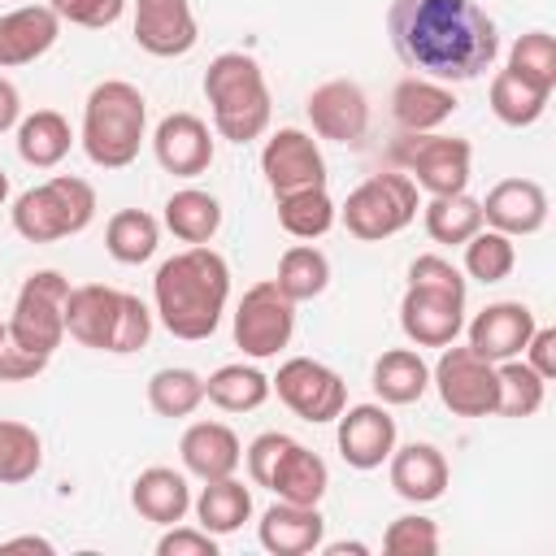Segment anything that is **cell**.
I'll return each mask as SVG.
<instances>
[{
  "label": "cell",
  "instance_id": "obj_1",
  "mask_svg": "<svg viewBox=\"0 0 556 556\" xmlns=\"http://www.w3.org/2000/svg\"><path fill=\"white\" fill-rule=\"evenodd\" d=\"M387 35L395 56L434 83H469L500 52L495 22L473 0H391Z\"/></svg>",
  "mask_w": 556,
  "mask_h": 556
},
{
  "label": "cell",
  "instance_id": "obj_2",
  "mask_svg": "<svg viewBox=\"0 0 556 556\" xmlns=\"http://www.w3.org/2000/svg\"><path fill=\"white\" fill-rule=\"evenodd\" d=\"M226 300H230V265L208 243H191L174 252L169 261H161L152 278V304L161 326L187 343H200L217 330Z\"/></svg>",
  "mask_w": 556,
  "mask_h": 556
},
{
  "label": "cell",
  "instance_id": "obj_3",
  "mask_svg": "<svg viewBox=\"0 0 556 556\" xmlns=\"http://www.w3.org/2000/svg\"><path fill=\"white\" fill-rule=\"evenodd\" d=\"M400 326L417 348H447L465 330V278L447 256H417L400 300Z\"/></svg>",
  "mask_w": 556,
  "mask_h": 556
},
{
  "label": "cell",
  "instance_id": "obj_4",
  "mask_svg": "<svg viewBox=\"0 0 556 556\" xmlns=\"http://www.w3.org/2000/svg\"><path fill=\"white\" fill-rule=\"evenodd\" d=\"M65 334L96 352H139L152 334V313L139 295L117 291L109 282H83L70 287L65 300Z\"/></svg>",
  "mask_w": 556,
  "mask_h": 556
},
{
  "label": "cell",
  "instance_id": "obj_5",
  "mask_svg": "<svg viewBox=\"0 0 556 556\" xmlns=\"http://www.w3.org/2000/svg\"><path fill=\"white\" fill-rule=\"evenodd\" d=\"M204 100L213 109V130L230 143H252L269 130V83L248 52H222L204 70Z\"/></svg>",
  "mask_w": 556,
  "mask_h": 556
},
{
  "label": "cell",
  "instance_id": "obj_6",
  "mask_svg": "<svg viewBox=\"0 0 556 556\" xmlns=\"http://www.w3.org/2000/svg\"><path fill=\"white\" fill-rule=\"evenodd\" d=\"M148 130V100L126 78H104L83 104V152L100 169H126Z\"/></svg>",
  "mask_w": 556,
  "mask_h": 556
},
{
  "label": "cell",
  "instance_id": "obj_7",
  "mask_svg": "<svg viewBox=\"0 0 556 556\" xmlns=\"http://www.w3.org/2000/svg\"><path fill=\"white\" fill-rule=\"evenodd\" d=\"M96 217V187L74 174H56L13 200V230L26 243H56L83 235Z\"/></svg>",
  "mask_w": 556,
  "mask_h": 556
},
{
  "label": "cell",
  "instance_id": "obj_8",
  "mask_svg": "<svg viewBox=\"0 0 556 556\" xmlns=\"http://www.w3.org/2000/svg\"><path fill=\"white\" fill-rule=\"evenodd\" d=\"M248 478L256 486H269L278 500L291 504H321L326 486H330V469L317 452H308L304 443H295L282 430H265L248 443Z\"/></svg>",
  "mask_w": 556,
  "mask_h": 556
},
{
  "label": "cell",
  "instance_id": "obj_9",
  "mask_svg": "<svg viewBox=\"0 0 556 556\" xmlns=\"http://www.w3.org/2000/svg\"><path fill=\"white\" fill-rule=\"evenodd\" d=\"M417 208H421L417 204V182L404 169H387V174L365 178L356 191H348V200L339 208V222L348 226L352 239L382 243V239L400 235L417 217Z\"/></svg>",
  "mask_w": 556,
  "mask_h": 556
},
{
  "label": "cell",
  "instance_id": "obj_10",
  "mask_svg": "<svg viewBox=\"0 0 556 556\" xmlns=\"http://www.w3.org/2000/svg\"><path fill=\"white\" fill-rule=\"evenodd\" d=\"M65 300H70V278L56 269H35L13 300V317L4 321V334L35 356H52L65 339Z\"/></svg>",
  "mask_w": 556,
  "mask_h": 556
},
{
  "label": "cell",
  "instance_id": "obj_11",
  "mask_svg": "<svg viewBox=\"0 0 556 556\" xmlns=\"http://www.w3.org/2000/svg\"><path fill=\"white\" fill-rule=\"evenodd\" d=\"M395 161L404 165V174L430 191V195H456L469 187V169H473V148L469 139L456 135H408L404 143H395Z\"/></svg>",
  "mask_w": 556,
  "mask_h": 556
},
{
  "label": "cell",
  "instance_id": "obj_12",
  "mask_svg": "<svg viewBox=\"0 0 556 556\" xmlns=\"http://www.w3.org/2000/svg\"><path fill=\"white\" fill-rule=\"evenodd\" d=\"M430 382H434L443 408H452L456 417H491L495 413V400H500L495 361L478 356L469 343L465 348L447 343L430 369Z\"/></svg>",
  "mask_w": 556,
  "mask_h": 556
},
{
  "label": "cell",
  "instance_id": "obj_13",
  "mask_svg": "<svg viewBox=\"0 0 556 556\" xmlns=\"http://www.w3.org/2000/svg\"><path fill=\"white\" fill-rule=\"evenodd\" d=\"M295 330V304L278 291L274 278L252 282L235 308V343L252 361H269L291 343Z\"/></svg>",
  "mask_w": 556,
  "mask_h": 556
},
{
  "label": "cell",
  "instance_id": "obj_14",
  "mask_svg": "<svg viewBox=\"0 0 556 556\" xmlns=\"http://www.w3.org/2000/svg\"><path fill=\"white\" fill-rule=\"evenodd\" d=\"M269 391H278V400H282L295 417H304V421H313V426L334 421V417L348 408V387H343V378H339L330 365L313 361V356H291V361H282L278 374L269 378Z\"/></svg>",
  "mask_w": 556,
  "mask_h": 556
},
{
  "label": "cell",
  "instance_id": "obj_15",
  "mask_svg": "<svg viewBox=\"0 0 556 556\" xmlns=\"http://www.w3.org/2000/svg\"><path fill=\"white\" fill-rule=\"evenodd\" d=\"M261 174L278 195H291V191H304V187H326V161H321V148L313 135L295 130V126H282L278 135L265 139L261 148Z\"/></svg>",
  "mask_w": 556,
  "mask_h": 556
},
{
  "label": "cell",
  "instance_id": "obj_16",
  "mask_svg": "<svg viewBox=\"0 0 556 556\" xmlns=\"http://www.w3.org/2000/svg\"><path fill=\"white\" fill-rule=\"evenodd\" d=\"M304 113L313 122V130L330 143H361L369 130V100L361 91V83L352 78H330L321 87L308 91Z\"/></svg>",
  "mask_w": 556,
  "mask_h": 556
},
{
  "label": "cell",
  "instance_id": "obj_17",
  "mask_svg": "<svg viewBox=\"0 0 556 556\" xmlns=\"http://www.w3.org/2000/svg\"><path fill=\"white\" fill-rule=\"evenodd\" d=\"M195 39L200 30L187 0H135V43L148 56H187Z\"/></svg>",
  "mask_w": 556,
  "mask_h": 556
},
{
  "label": "cell",
  "instance_id": "obj_18",
  "mask_svg": "<svg viewBox=\"0 0 556 556\" xmlns=\"http://www.w3.org/2000/svg\"><path fill=\"white\" fill-rule=\"evenodd\" d=\"M152 152H156L165 174L195 178L213 165V130L195 113H169L152 130Z\"/></svg>",
  "mask_w": 556,
  "mask_h": 556
},
{
  "label": "cell",
  "instance_id": "obj_19",
  "mask_svg": "<svg viewBox=\"0 0 556 556\" xmlns=\"http://www.w3.org/2000/svg\"><path fill=\"white\" fill-rule=\"evenodd\" d=\"M478 204H482V226H491L508 239L539 235L547 226V191L534 178H504Z\"/></svg>",
  "mask_w": 556,
  "mask_h": 556
},
{
  "label": "cell",
  "instance_id": "obj_20",
  "mask_svg": "<svg viewBox=\"0 0 556 556\" xmlns=\"http://www.w3.org/2000/svg\"><path fill=\"white\" fill-rule=\"evenodd\" d=\"M334 421H339V430H334L339 456L352 469H378L391 456V447H395V417L382 404H352Z\"/></svg>",
  "mask_w": 556,
  "mask_h": 556
},
{
  "label": "cell",
  "instance_id": "obj_21",
  "mask_svg": "<svg viewBox=\"0 0 556 556\" xmlns=\"http://www.w3.org/2000/svg\"><path fill=\"white\" fill-rule=\"evenodd\" d=\"M534 308L521 304V300H495L486 304L473 321H469V348L486 361H508V356H521L526 339L534 334Z\"/></svg>",
  "mask_w": 556,
  "mask_h": 556
},
{
  "label": "cell",
  "instance_id": "obj_22",
  "mask_svg": "<svg viewBox=\"0 0 556 556\" xmlns=\"http://www.w3.org/2000/svg\"><path fill=\"white\" fill-rule=\"evenodd\" d=\"M261 547L274 556H308L321 547L326 534V517L317 513V504H291L278 500L274 508L261 513Z\"/></svg>",
  "mask_w": 556,
  "mask_h": 556
},
{
  "label": "cell",
  "instance_id": "obj_23",
  "mask_svg": "<svg viewBox=\"0 0 556 556\" xmlns=\"http://www.w3.org/2000/svg\"><path fill=\"white\" fill-rule=\"evenodd\" d=\"M61 35V17L48 4H22L0 17V70L39 61Z\"/></svg>",
  "mask_w": 556,
  "mask_h": 556
},
{
  "label": "cell",
  "instance_id": "obj_24",
  "mask_svg": "<svg viewBox=\"0 0 556 556\" xmlns=\"http://www.w3.org/2000/svg\"><path fill=\"white\" fill-rule=\"evenodd\" d=\"M456 113V91L447 83H434V78H404L395 83L391 91V117L404 135H426V130H439L447 117Z\"/></svg>",
  "mask_w": 556,
  "mask_h": 556
},
{
  "label": "cell",
  "instance_id": "obj_25",
  "mask_svg": "<svg viewBox=\"0 0 556 556\" xmlns=\"http://www.w3.org/2000/svg\"><path fill=\"white\" fill-rule=\"evenodd\" d=\"M391 486L408 504H434L447 491V460L434 443H404L391 447Z\"/></svg>",
  "mask_w": 556,
  "mask_h": 556
},
{
  "label": "cell",
  "instance_id": "obj_26",
  "mask_svg": "<svg viewBox=\"0 0 556 556\" xmlns=\"http://www.w3.org/2000/svg\"><path fill=\"white\" fill-rule=\"evenodd\" d=\"M178 452H182L187 473H195L200 482L230 478V473L239 469V460H243L239 434H235L230 426H222V421H195V426H187Z\"/></svg>",
  "mask_w": 556,
  "mask_h": 556
},
{
  "label": "cell",
  "instance_id": "obj_27",
  "mask_svg": "<svg viewBox=\"0 0 556 556\" xmlns=\"http://www.w3.org/2000/svg\"><path fill=\"white\" fill-rule=\"evenodd\" d=\"M130 504L143 521H156V526H174L191 513V486L178 469L169 465H152L143 469L135 482H130Z\"/></svg>",
  "mask_w": 556,
  "mask_h": 556
},
{
  "label": "cell",
  "instance_id": "obj_28",
  "mask_svg": "<svg viewBox=\"0 0 556 556\" xmlns=\"http://www.w3.org/2000/svg\"><path fill=\"white\" fill-rule=\"evenodd\" d=\"M74 130L56 109H35L30 117L17 122V156L35 169H52L70 156Z\"/></svg>",
  "mask_w": 556,
  "mask_h": 556
},
{
  "label": "cell",
  "instance_id": "obj_29",
  "mask_svg": "<svg viewBox=\"0 0 556 556\" xmlns=\"http://www.w3.org/2000/svg\"><path fill=\"white\" fill-rule=\"evenodd\" d=\"M374 395L382 404H417L430 387V365L413 348H391L374 361Z\"/></svg>",
  "mask_w": 556,
  "mask_h": 556
},
{
  "label": "cell",
  "instance_id": "obj_30",
  "mask_svg": "<svg viewBox=\"0 0 556 556\" xmlns=\"http://www.w3.org/2000/svg\"><path fill=\"white\" fill-rule=\"evenodd\" d=\"M195 508V521L208 530V534H235L248 517H252V491L230 473V478H213L204 482V491L191 500Z\"/></svg>",
  "mask_w": 556,
  "mask_h": 556
},
{
  "label": "cell",
  "instance_id": "obj_31",
  "mask_svg": "<svg viewBox=\"0 0 556 556\" xmlns=\"http://www.w3.org/2000/svg\"><path fill=\"white\" fill-rule=\"evenodd\" d=\"M165 226L187 248L191 243H208L222 230V204H217V195H208L200 187H182V191H174L165 200Z\"/></svg>",
  "mask_w": 556,
  "mask_h": 556
},
{
  "label": "cell",
  "instance_id": "obj_32",
  "mask_svg": "<svg viewBox=\"0 0 556 556\" xmlns=\"http://www.w3.org/2000/svg\"><path fill=\"white\" fill-rule=\"evenodd\" d=\"M204 400L217 404L222 413H252L269 400V378L256 365H222L204 378Z\"/></svg>",
  "mask_w": 556,
  "mask_h": 556
},
{
  "label": "cell",
  "instance_id": "obj_33",
  "mask_svg": "<svg viewBox=\"0 0 556 556\" xmlns=\"http://www.w3.org/2000/svg\"><path fill=\"white\" fill-rule=\"evenodd\" d=\"M161 243V222L143 208H122L104 226V248L117 265H143Z\"/></svg>",
  "mask_w": 556,
  "mask_h": 556
},
{
  "label": "cell",
  "instance_id": "obj_34",
  "mask_svg": "<svg viewBox=\"0 0 556 556\" xmlns=\"http://www.w3.org/2000/svg\"><path fill=\"white\" fill-rule=\"evenodd\" d=\"M334 222H339V208L326 195V187H304V191L278 195V226L291 239H304V243L308 239H321Z\"/></svg>",
  "mask_w": 556,
  "mask_h": 556
},
{
  "label": "cell",
  "instance_id": "obj_35",
  "mask_svg": "<svg viewBox=\"0 0 556 556\" xmlns=\"http://www.w3.org/2000/svg\"><path fill=\"white\" fill-rule=\"evenodd\" d=\"M421 222H426V235L434 243H465L469 235L482 230V204L469 191L430 195V204L421 208Z\"/></svg>",
  "mask_w": 556,
  "mask_h": 556
},
{
  "label": "cell",
  "instance_id": "obj_36",
  "mask_svg": "<svg viewBox=\"0 0 556 556\" xmlns=\"http://www.w3.org/2000/svg\"><path fill=\"white\" fill-rule=\"evenodd\" d=\"M278 291L291 300V304H300V300H313V295H321L326 291V282H330V261H326V252L321 248H313V243H291L287 252H282V261H278Z\"/></svg>",
  "mask_w": 556,
  "mask_h": 556
},
{
  "label": "cell",
  "instance_id": "obj_37",
  "mask_svg": "<svg viewBox=\"0 0 556 556\" xmlns=\"http://www.w3.org/2000/svg\"><path fill=\"white\" fill-rule=\"evenodd\" d=\"M148 404L156 417H191L204 404V378L187 365H165L148 378Z\"/></svg>",
  "mask_w": 556,
  "mask_h": 556
},
{
  "label": "cell",
  "instance_id": "obj_38",
  "mask_svg": "<svg viewBox=\"0 0 556 556\" xmlns=\"http://www.w3.org/2000/svg\"><path fill=\"white\" fill-rule=\"evenodd\" d=\"M495 382H500V400H495V413L500 417H534L543 408V395H547V382L521 361V356H508L495 365Z\"/></svg>",
  "mask_w": 556,
  "mask_h": 556
},
{
  "label": "cell",
  "instance_id": "obj_39",
  "mask_svg": "<svg viewBox=\"0 0 556 556\" xmlns=\"http://www.w3.org/2000/svg\"><path fill=\"white\" fill-rule=\"evenodd\" d=\"M547 91H539V87H530L526 78H517L513 70H500L495 78H491V113L504 122V126H534L539 117H543V109H547Z\"/></svg>",
  "mask_w": 556,
  "mask_h": 556
},
{
  "label": "cell",
  "instance_id": "obj_40",
  "mask_svg": "<svg viewBox=\"0 0 556 556\" xmlns=\"http://www.w3.org/2000/svg\"><path fill=\"white\" fill-rule=\"evenodd\" d=\"M43 465V439L26 421L0 417V486H17L35 478Z\"/></svg>",
  "mask_w": 556,
  "mask_h": 556
},
{
  "label": "cell",
  "instance_id": "obj_41",
  "mask_svg": "<svg viewBox=\"0 0 556 556\" xmlns=\"http://www.w3.org/2000/svg\"><path fill=\"white\" fill-rule=\"evenodd\" d=\"M460 248H465V274L478 278V282H504L513 274V265H517L513 239L500 235V230H491V226H482L478 235H469Z\"/></svg>",
  "mask_w": 556,
  "mask_h": 556
},
{
  "label": "cell",
  "instance_id": "obj_42",
  "mask_svg": "<svg viewBox=\"0 0 556 556\" xmlns=\"http://www.w3.org/2000/svg\"><path fill=\"white\" fill-rule=\"evenodd\" d=\"M508 70L517 74V78H526L530 87H539V91H556V39L547 35V30H530V35H521L517 43H513V52H508Z\"/></svg>",
  "mask_w": 556,
  "mask_h": 556
},
{
  "label": "cell",
  "instance_id": "obj_43",
  "mask_svg": "<svg viewBox=\"0 0 556 556\" xmlns=\"http://www.w3.org/2000/svg\"><path fill=\"white\" fill-rule=\"evenodd\" d=\"M382 552H391V556H434L439 552V526L421 513L395 517L382 534Z\"/></svg>",
  "mask_w": 556,
  "mask_h": 556
},
{
  "label": "cell",
  "instance_id": "obj_44",
  "mask_svg": "<svg viewBox=\"0 0 556 556\" xmlns=\"http://www.w3.org/2000/svg\"><path fill=\"white\" fill-rule=\"evenodd\" d=\"M48 9L70 22V26H87V30H104L126 13V0H48Z\"/></svg>",
  "mask_w": 556,
  "mask_h": 556
},
{
  "label": "cell",
  "instance_id": "obj_45",
  "mask_svg": "<svg viewBox=\"0 0 556 556\" xmlns=\"http://www.w3.org/2000/svg\"><path fill=\"white\" fill-rule=\"evenodd\" d=\"M156 556H217V534H208L204 526H165V534L156 539Z\"/></svg>",
  "mask_w": 556,
  "mask_h": 556
},
{
  "label": "cell",
  "instance_id": "obj_46",
  "mask_svg": "<svg viewBox=\"0 0 556 556\" xmlns=\"http://www.w3.org/2000/svg\"><path fill=\"white\" fill-rule=\"evenodd\" d=\"M43 365H48V356H35V352L17 348L9 334L0 339V382H26V378L43 374Z\"/></svg>",
  "mask_w": 556,
  "mask_h": 556
},
{
  "label": "cell",
  "instance_id": "obj_47",
  "mask_svg": "<svg viewBox=\"0 0 556 556\" xmlns=\"http://www.w3.org/2000/svg\"><path fill=\"white\" fill-rule=\"evenodd\" d=\"M521 356H526V365H530L543 382H552V378H556V330H552V326H534V334L526 339Z\"/></svg>",
  "mask_w": 556,
  "mask_h": 556
},
{
  "label": "cell",
  "instance_id": "obj_48",
  "mask_svg": "<svg viewBox=\"0 0 556 556\" xmlns=\"http://www.w3.org/2000/svg\"><path fill=\"white\" fill-rule=\"evenodd\" d=\"M17 122H22V96H17V87L9 78H0V135L13 130Z\"/></svg>",
  "mask_w": 556,
  "mask_h": 556
},
{
  "label": "cell",
  "instance_id": "obj_49",
  "mask_svg": "<svg viewBox=\"0 0 556 556\" xmlns=\"http://www.w3.org/2000/svg\"><path fill=\"white\" fill-rule=\"evenodd\" d=\"M0 552H43V556H52L56 547L48 539H39V534H17V539H4Z\"/></svg>",
  "mask_w": 556,
  "mask_h": 556
},
{
  "label": "cell",
  "instance_id": "obj_50",
  "mask_svg": "<svg viewBox=\"0 0 556 556\" xmlns=\"http://www.w3.org/2000/svg\"><path fill=\"white\" fill-rule=\"evenodd\" d=\"M348 552H352V556H365L369 547H365V543H348V539H343V543H326V556H348Z\"/></svg>",
  "mask_w": 556,
  "mask_h": 556
},
{
  "label": "cell",
  "instance_id": "obj_51",
  "mask_svg": "<svg viewBox=\"0 0 556 556\" xmlns=\"http://www.w3.org/2000/svg\"><path fill=\"white\" fill-rule=\"evenodd\" d=\"M4 200H9V174L0 169V204H4Z\"/></svg>",
  "mask_w": 556,
  "mask_h": 556
},
{
  "label": "cell",
  "instance_id": "obj_52",
  "mask_svg": "<svg viewBox=\"0 0 556 556\" xmlns=\"http://www.w3.org/2000/svg\"><path fill=\"white\" fill-rule=\"evenodd\" d=\"M0 339H4V326H0Z\"/></svg>",
  "mask_w": 556,
  "mask_h": 556
}]
</instances>
